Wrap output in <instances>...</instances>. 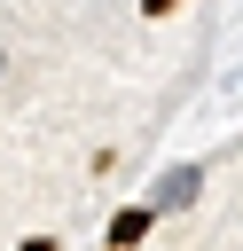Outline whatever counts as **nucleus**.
<instances>
[{
  "label": "nucleus",
  "instance_id": "f257e3e1",
  "mask_svg": "<svg viewBox=\"0 0 243 251\" xmlns=\"http://www.w3.org/2000/svg\"><path fill=\"white\" fill-rule=\"evenodd\" d=\"M149 220H157V204H141V212H118V220H110V243H133Z\"/></svg>",
  "mask_w": 243,
  "mask_h": 251
},
{
  "label": "nucleus",
  "instance_id": "f03ea898",
  "mask_svg": "<svg viewBox=\"0 0 243 251\" xmlns=\"http://www.w3.org/2000/svg\"><path fill=\"white\" fill-rule=\"evenodd\" d=\"M188 196H196V173H172V180L157 188V204H188Z\"/></svg>",
  "mask_w": 243,
  "mask_h": 251
},
{
  "label": "nucleus",
  "instance_id": "7ed1b4c3",
  "mask_svg": "<svg viewBox=\"0 0 243 251\" xmlns=\"http://www.w3.org/2000/svg\"><path fill=\"white\" fill-rule=\"evenodd\" d=\"M165 8H180V0H141V16H165Z\"/></svg>",
  "mask_w": 243,
  "mask_h": 251
}]
</instances>
